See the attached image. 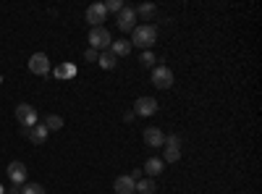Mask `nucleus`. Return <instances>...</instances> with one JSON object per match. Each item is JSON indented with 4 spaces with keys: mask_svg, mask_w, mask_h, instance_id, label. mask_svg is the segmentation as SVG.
<instances>
[{
    "mask_svg": "<svg viewBox=\"0 0 262 194\" xmlns=\"http://www.w3.org/2000/svg\"><path fill=\"white\" fill-rule=\"evenodd\" d=\"M131 48H139L142 53L144 50H149L152 45H155V42H158V27L155 24H137V29L134 32H131Z\"/></svg>",
    "mask_w": 262,
    "mask_h": 194,
    "instance_id": "nucleus-1",
    "label": "nucleus"
},
{
    "mask_svg": "<svg viewBox=\"0 0 262 194\" xmlns=\"http://www.w3.org/2000/svg\"><path fill=\"white\" fill-rule=\"evenodd\" d=\"M16 121L21 123V134H27L29 128L37 123V111H34L32 105L21 102V105H16Z\"/></svg>",
    "mask_w": 262,
    "mask_h": 194,
    "instance_id": "nucleus-2",
    "label": "nucleus"
},
{
    "mask_svg": "<svg viewBox=\"0 0 262 194\" xmlns=\"http://www.w3.org/2000/svg\"><path fill=\"white\" fill-rule=\"evenodd\" d=\"M111 32H107L105 27H95L92 32H90V48L92 50H97V53H102V50H107L111 48Z\"/></svg>",
    "mask_w": 262,
    "mask_h": 194,
    "instance_id": "nucleus-3",
    "label": "nucleus"
},
{
    "mask_svg": "<svg viewBox=\"0 0 262 194\" xmlns=\"http://www.w3.org/2000/svg\"><path fill=\"white\" fill-rule=\"evenodd\" d=\"M116 24L121 32H134L137 29V11L131 8V6H123L116 16Z\"/></svg>",
    "mask_w": 262,
    "mask_h": 194,
    "instance_id": "nucleus-4",
    "label": "nucleus"
},
{
    "mask_svg": "<svg viewBox=\"0 0 262 194\" xmlns=\"http://www.w3.org/2000/svg\"><path fill=\"white\" fill-rule=\"evenodd\" d=\"M152 84L158 90H170L173 87V71L168 66H155L152 69Z\"/></svg>",
    "mask_w": 262,
    "mask_h": 194,
    "instance_id": "nucleus-5",
    "label": "nucleus"
},
{
    "mask_svg": "<svg viewBox=\"0 0 262 194\" xmlns=\"http://www.w3.org/2000/svg\"><path fill=\"white\" fill-rule=\"evenodd\" d=\"M179 158H181V137L168 134L165 137V160L163 163H179Z\"/></svg>",
    "mask_w": 262,
    "mask_h": 194,
    "instance_id": "nucleus-6",
    "label": "nucleus"
},
{
    "mask_svg": "<svg viewBox=\"0 0 262 194\" xmlns=\"http://www.w3.org/2000/svg\"><path fill=\"white\" fill-rule=\"evenodd\" d=\"M6 174H8V179H11V184H13V186H24V184H27V165L21 163V160L8 163Z\"/></svg>",
    "mask_w": 262,
    "mask_h": 194,
    "instance_id": "nucleus-7",
    "label": "nucleus"
},
{
    "mask_svg": "<svg viewBox=\"0 0 262 194\" xmlns=\"http://www.w3.org/2000/svg\"><path fill=\"white\" fill-rule=\"evenodd\" d=\"M131 113L142 116V118L155 116V113H158V100H155V97H139V100L134 102V111H131Z\"/></svg>",
    "mask_w": 262,
    "mask_h": 194,
    "instance_id": "nucleus-8",
    "label": "nucleus"
},
{
    "mask_svg": "<svg viewBox=\"0 0 262 194\" xmlns=\"http://www.w3.org/2000/svg\"><path fill=\"white\" fill-rule=\"evenodd\" d=\"M29 71L37 74V76H48V74H50V60H48V55H45V53H34V55L29 58Z\"/></svg>",
    "mask_w": 262,
    "mask_h": 194,
    "instance_id": "nucleus-9",
    "label": "nucleus"
},
{
    "mask_svg": "<svg viewBox=\"0 0 262 194\" xmlns=\"http://www.w3.org/2000/svg\"><path fill=\"white\" fill-rule=\"evenodd\" d=\"M144 144H147V147H152V149L163 147V144H165V134H163V128H158V126H147V128H144Z\"/></svg>",
    "mask_w": 262,
    "mask_h": 194,
    "instance_id": "nucleus-10",
    "label": "nucleus"
},
{
    "mask_svg": "<svg viewBox=\"0 0 262 194\" xmlns=\"http://www.w3.org/2000/svg\"><path fill=\"white\" fill-rule=\"evenodd\" d=\"M105 16H107V11H105V3H92L90 8H86V21L92 24V29H95V27H102Z\"/></svg>",
    "mask_w": 262,
    "mask_h": 194,
    "instance_id": "nucleus-11",
    "label": "nucleus"
},
{
    "mask_svg": "<svg viewBox=\"0 0 262 194\" xmlns=\"http://www.w3.org/2000/svg\"><path fill=\"white\" fill-rule=\"evenodd\" d=\"M48 128H45V123H34L32 128H29V132H27V137L34 142V144H45V139H48Z\"/></svg>",
    "mask_w": 262,
    "mask_h": 194,
    "instance_id": "nucleus-12",
    "label": "nucleus"
},
{
    "mask_svg": "<svg viewBox=\"0 0 262 194\" xmlns=\"http://www.w3.org/2000/svg\"><path fill=\"white\" fill-rule=\"evenodd\" d=\"M134 179L131 176H118L116 179V184H113V189H116V194H134Z\"/></svg>",
    "mask_w": 262,
    "mask_h": 194,
    "instance_id": "nucleus-13",
    "label": "nucleus"
},
{
    "mask_svg": "<svg viewBox=\"0 0 262 194\" xmlns=\"http://www.w3.org/2000/svg\"><path fill=\"white\" fill-rule=\"evenodd\" d=\"M163 168H165V163H163L160 158H149V160L144 163V168H142V170L152 179V176H160V174H163Z\"/></svg>",
    "mask_w": 262,
    "mask_h": 194,
    "instance_id": "nucleus-14",
    "label": "nucleus"
},
{
    "mask_svg": "<svg viewBox=\"0 0 262 194\" xmlns=\"http://www.w3.org/2000/svg\"><path fill=\"white\" fill-rule=\"evenodd\" d=\"M131 50H134V48H131L128 39H116V42H111V53H113L116 58H126Z\"/></svg>",
    "mask_w": 262,
    "mask_h": 194,
    "instance_id": "nucleus-15",
    "label": "nucleus"
},
{
    "mask_svg": "<svg viewBox=\"0 0 262 194\" xmlns=\"http://www.w3.org/2000/svg\"><path fill=\"white\" fill-rule=\"evenodd\" d=\"M97 63H100V69H105V71H113V69H116V63H118V58H116L111 50H102V53L97 55Z\"/></svg>",
    "mask_w": 262,
    "mask_h": 194,
    "instance_id": "nucleus-16",
    "label": "nucleus"
},
{
    "mask_svg": "<svg viewBox=\"0 0 262 194\" xmlns=\"http://www.w3.org/2000/svg\"><path fill=\"white\" fill-rule=\"evenodd\" d=\"M134 191H137V194H155V191H158V184L152 181V179H139V181L134 184Z\"/></svg>",
    "mask_w": 262,
    "mask_h": 194,
    "instance_id": "nucleus-17",
    "label": "nucleus"
},
{
    "mask_svg": "<svg viewBox=\"0 0 262 194\" xmlns=\"http://www.w3.org/2000/svg\"><path fill=\"white\" fill-rule=\"evenodd\" d=\"M134 11H137V18H139V16H142V18H152V16L158 13L155 3H142V6H137Z\"/></svg>",
    "mask_w": 262,
    "mask_h": 194,
    "instance_id": "nucleus-18",
    "label": "nucleus"
},
{
    "mask_svg": "<svg viewBox=\"0 0 262 194\" xmlns=\"http://www.w3.org/2000/svg\"><path fill=\"white\" fill-rule=\"evenodd\" d=\"M45 128H48V132H58V128H63V118L55 116V113H50L45 118Z\"/></svg>",
    "mask_w": 262,
    "mask_h": 194,
    "instance_id": "nucleus-19",
    "label": "nucleus"
},
{
    "mask_svg": "<svg viewBox=\"0 0 262 194\" xmlns=\"http://www.w3.org/2000/svg\"><path fill=\"white\" fill-rule=\"evenodd\" d=\"M139 63H142V66H147V69H155L158 58H155V53H152V50H144L142 58H139Z\"/></svg>",
    "mask_w": 262,
    "mask_h": 194,
    "instance_id": "nucleus-20",
    "label": "nucleus"
},
{
    "mask_svg": "<svg viewBox=\"0 0 262 194\" xmlns=\"http://www.w3.org/2000/svg\"><path fill=\"white\" fill-rule=\"evenodd\" d=\"M18 194H45V186L42 184H24L18 189Z\"/></svg>",
    "mask_w": 262,
    "mask_h": 194,
    "instance_id": "nucleus-21",
    "label": "nucleus"
},
{
    "mask_svg": "<svg viewBox=\"0 0 262 194\" xmlns=\"http://www.w3.org/2000/svg\"><path fill=\"white\" fill-rule=\"evenodd\" d=\"M123 8V0H107L105 3V11H113V13H118Z\"/></svg>",
    "mask_w": 262,
    "mask_h": 194,
    "instance_id": "nucleus-22",
    "label": "nucleus"
},
{
    "mask_svg": "<svg viewBox=\"0 0 262 194\" xmlns=\"http://www.w3.org/2000/svg\"><path fill=\"white\" fill-rule=\"evenodd\" d=\"M97 50H92V48H86V53H84V60H90V63H97Z\"/></svg>",
    "mask_w": 262,
    "mask_h": 194,
    "instance_id": "nucleus-23",
    "label": "nucleus"
},
{
    "mask_svg": "<svg viewBox=\"0 0 262 194\" xmlns=\"http://www.w3.org/2000/svg\"><path fill=\"white\" fill-rule=\"evenodd\" d=\"M71 74H74V69H71V66H63V69H58V71H55V76H71Z\"/></svg>",
    "mask_w": 262,
    "mask_h": 194,
    "instance_id": "nucleus-24",
    "label": "nucleus"
},
{
    "mask_svg": "<svg viewBox=\"0 0 262 194\" xmlns=\"http://www.w3.org/2000/svg\"><path fill=\"white\" fill-rule=\"evenodd\" d=\"M128 176H131V179H134V181H139V179H142V168H137V170H134V174H128Z\"/></svg>",
    "mask_w": 262,
    "mask_h": 194,
    "instance_id": "nucleus-25",
    "label": "nucleus"
},
{
    "mask_svg": "<svg viewBox=\"0 0 262 194\" xmlns=\"http://www.w3.org/2000/svg\"><path fill=\"white\" fill-rule=\"evenodd\" d=\"M8 194H18V186H13V189H11V191H8Z\"/></svg>",
    "mask_w": 262,
    "mask_h": 194,
    "instance_id": "nucleus-26",
    "label": "nucleus"
},
{
    "mask_svg": "<svg viewBox=\"0 0 262 194\" xmlns=\"http://www.w3.org/2000/svg\"><path fill=\"white\" fill-rule=\"evenodd\" d=\"M0 194H3V186H0Z\"/></svg>",
    "mask_w": 262,
    "mask_h": 194,
    "instance_id": "nucleus-27",
    "label": "nucleus"
}]
</instances>
